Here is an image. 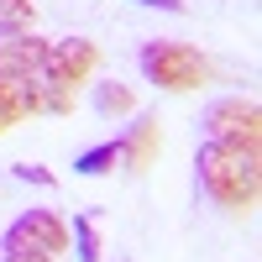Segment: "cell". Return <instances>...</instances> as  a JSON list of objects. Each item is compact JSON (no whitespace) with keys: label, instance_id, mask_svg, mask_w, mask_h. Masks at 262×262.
Wrapping results in <instances>:
<instances>
[{"label":"cell","instance_id":"cell-1","mask_svg":"<svg viewBox=\"0 0 262 262\" xmlns=\"http://www.w3.org/2000/svg\"><path fill=\"white\" fill-rule=\"evenodd\" d=\"M194 168H200V189L221 210H231V215L257 210V194H262V163H257V152L226 147V142H205L200 158H194Z\"/></svg>","mask_w":262,"mask_h":262},{"label":"cell","instance_id":"cell-2","mask_svg":"<svg viewBox=\"0 0 262 262\" xmlns=\"http://www.w3.org/2000/svg\"><path fill=\"white\" fill-rule=\"evenodd\" d=\"M100 63V48L90 37H63V42H48V63L37 74V90H42V111L48 116H69L79 105V84L95 74Z\"/></svg>","mask_w":262,"mask_h":262},{"label":"cell","instance_id":"cell-3","mask_svg":"<svg viewBox=\"0 0 262 262\" xmlns=\"http://www.w3.org/2000/svg\"><path fill=\"white\" fill-rule=\"evenodd\" d=\"M142 74L168 95H189L210 79V58L189 42H173V37H152L142 42Z\"/></svg>","mask_w":262,"mask_h":262},{"label":"cell","instance_id":"cell-4","mask_svg":"<svg viewBox=\"0 0 262 262\" xmlns=\"http://www.w3.org/2000/svg\"><path fill=\"white\" fill-rule=\"evenodd\" d=\"M205 142H226V147H242L257 152L262 147V111L252 95H226L205 111Z\"/></svg>","mask_w":262,"mask_h":262},{"label":"cell","instance_id":"cell-5","mask_svg":"<svg viewBox=\"0 0 262 262\" xmlns=\"http://www.w3.org/2000/svg\"><path fill=\"white\" fill-rule=\"evenodd\" d=\"M69 242H74V231L53 210H27V215H16L11 231H6V252H42V257H58V262L69 252Z\"/></svg>","mask_w":262,"mask_h":262},{"label":"cell","instance_id":"cell-6","mask_svg":"<svg viewBox=\"0 0 262 262\" xmlns=\"http://www.w3.org/2000/svg\"><path fill=\"white\" fill-rule=\"evenodd\" d=\"M48 63V37L27 32H0V74L6 79H37Z\"/></svg>","mask_w":262,"mask_h":262},{"label":"cell","instance_id":"cell-7","mask_svg":"<svg viewBox=\"0 0 262 262\" xmlns=\"http://www.w3.org/2000/svg\"><path fill=\"white\" fill-rule=\"evenodd\" d=\"M42 116V90L37 79H6L0 74V131H11L16 121Z\"/></svg>","mask_w":262,"mask_h":262},{"label":"cell","instance_id":"cell-8","mask_svg":"<svg viewBox=\"0 0 262 262\" xmlns=\"http://www.w3.org/2000/svg\"><path fill=\"white\" fill-rule=\"evenodd\" d=\"M158 147H163L158 121H152V116H137V126L121 137V163H126L131 173H147V168H152V158H158Z\"/></svg>","mask_w":262,"mask_h":262},{"label":"cell","instance_id":"cell-9","mask_svg":"<svg viewBox=\"0 0 262 262\" xmlns=\"http://www.w3.org/2000/svg\"><path fill=\"white\" fill-rule=\"evenodd\" d=\"M116 163H121V137L100 142V147H90V152H79V158H74V173H84V179H95V173H111Z\"/></svg>","mask_w":262,"mask_h":262},{"label":"cell","instance_id":"cell-10","mask_svg":"<svg viewBox=\"0 0 262 262\" xmlns=\"http://www.w3.org/2000/svg\"><path fill=\"white\" fill-rule=\"evenodd\" d=\"M95 111L100 116H131V111H137V95H131L126 90V84H95Z\"/></svg>","mask_w":262,"mask_h":262},{"label":"cell","instance_id":"cell-11","mask_svg":"<svg viewBox=\"0 0 262 262\" xmlns=\"http://www.w3.org/2000/svg\"><path fill=\"white\" fill-rule=\"evenodd\" d=\"M32 21H37L32 0H0V32H27Z\"/></svg>","mask_w":262,"mask_h":262},{"label":"cell","instance_id":"cell-12","mask_svg":"<svg viewBox=\"0 0 262 262\" xmlns=\"http://www.w3.org/2000/svg\"><path fill=\"white\" fill-rule=\"evenodd\" d=\"M74 236H79V262H100V231H95L90 215L74 221Z\"/></svg>","mask_w":262,"mask_h":262},{"label":"cell","instance_id":"cell-13","mask_svg":"<svg viewBox=\"0 0 262 262\" xmlns=\"http://www.w3.org/2000/svg\"><path fill=\"white\" fill-rule=\"evenodd\" d=\"M16 179H27V184H58L53 173H48V168H37V163H21V168H16Z\"/></svg>","mask_w":262,"mask_h":262},{"label":"cell","instance_id":"cell-14","mask_svg":"<svg viewBox=\"0 0 262 262\" xmlns=\"http://www.w3.org/2000/svg\"><path fill=\"white\" fill-rule=\"evenodd\" d=\"M0 262H58V257H42V252H6Z\"/></svg>","mask_w":262,"mask_h":262},{"label":"cell","instance_id":"cell-15","mask_svg":"<svg viewBox=\"0 0 262 262\" xmlns=\"http://www.w3.org/2000/svg\"><path fill=\"white\" fill-rule=\"evenodd\" d=\"M137 6H158V11H184V0H137Z\"/></svg>","mask_w":262,"mask_h":262}]
</instances>
